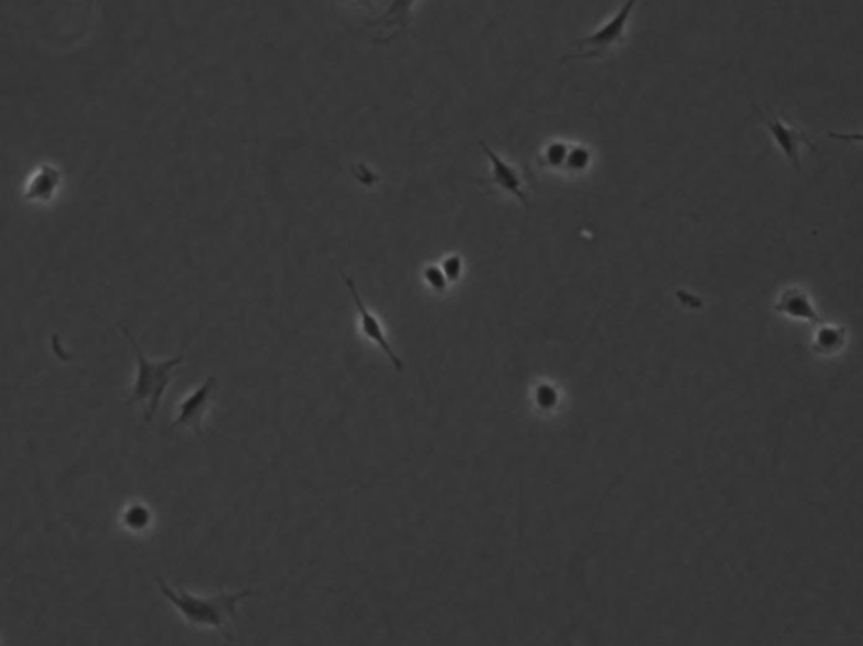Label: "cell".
Returning <instances> with one entry per match:
<instances>
[{"label":"cell","mask_w":863,"mask_h":646,"mask_svg":"<svg viewBox=\"0 0 863 646\" xmlns=\"http://www.w3.org/2000/svg\"><path fill=\"white\" fill-rule=\"evenodd\" d=\"M157 582L164 598L174 604V608L183 614L189 625L206 626L220 631H225L228 621L236 620L238 603L253 594V591H242L216 594L213 598H199L184 589H172L164 579H157Z\"/></svg>","instance_id":"1"},{"label":"cell","mask_w":863,"mask_h":646,"mask_svg":"<svg viewBox=\"0 0 863 646\" xmlns=\"http://www.w3.org/2000/svg\"><path fill=\"white\" fill-rule=\"evenodd\" d=\"M122 331L127 336V340L130 341V345H132L135 355H137V360H139V373H137V380H135L134 388H132V393H130L129 402L130 404L145 405V420L151 422L152 417H154L157 409H159V404H161L166 388L171 383L172 370L183 363L184 356L179 355L176 358L164 361L149 360L144 355V351L140 350L137 341L132 338L129 329L122 328Z\"/></svg>","instance_id":"2"},{"label":"cell","mask_w":863,"mask_h":646,"mask_svg":"<svg viewBox=\"0 0 863 646\" xmlns=\"http://www.w3.org/2000/svg\"><path fill=\"white\" fill-rule=\"evenodd\" d=\"M636 4H638V0H628L616 12V16L612 17L611 21H607L601 29H597L595 33L590 34L587 38L574 41L575 46L589 48V51H582V53L574 54V56H567V58H563V61L572 60V58H599L601 54L606 53V51L614 48L617 44H621L624 38H626L629 17H631V12H633Z\"/></svg>","instance_id":"3"},{"label":"cell","mask_w":863,"mask_h":646,"mask_svg":"<svg viewBox=\"0 0 863 646\" xmlns=\"http://www.w3.org/2000/svg\"><path fill=\"white\" fill-rule=\"evenodd\" d=\"M759 114L764 119V124H766L767 130H769V134L772 135V139L776 142V146L781 149L786 159L791 162V166L796 171H801V147L808 146L813 151H816L815 144L801 130L793 129L783 119H779L778 115L774 114L771 108L767 107V114H762V112H759Z\"/></svg>","instance_id":"4"},{"label":"cell","mask_w":863,"mask_h":646,"mask_svg":"<svg viewBox=\"0 0 863 646\" xmlns=\"http://www.w3.org/2000/svg\"><path fill=\"white\" fill-rule=\"evenodd\" d=\"M341 277H343L344 284L348 286L349 292H351L354 306H356L358 313H360L361 333L365 334L368 340L380 346L381 351L392 361L395 370L402 372L403 361L398 358L397 353L393 351L392 346L386 340L385 329L381 326L380 319L376 318L375 314L371 313L370 309L365 306V302L361 299L360 292H358V287L354 284V280L349 275L344 274V272H341Z\"/></svg>","instance_id":"5"},{"label":"cell","mask_w":863,"mask_h":646,"mask_svg":"<svg viewBox=\"0 0 863 646\" xmlns=\"http://www.w3.org/2000/svg\"><path fill=\"white\" fill-rule=\"evenodd\" d=\"M479 146H481L484 154L488 156L489 162H491V174H489V178L486 179V183L484 184L496 186V188L501 189L504 193L518 198L523 205H528V198H526L525 188H523V176H521L520 169L510 164V162L503 161L484 140L479 142Z\"/></svg>","instance_id":"6"},{"label":"cell","mask_w":863,"mask_h":646,"mask_svg":"<svg viewBox=\"0 0 863 646\" xmlns=\"http://www.w3.org/2000/svg\"><path fill=\"white\" fill-rule=\"evenodd\" d=\"M215 385L216 378L210 377L196 392L191 393L188 399L179 405V415L174 420L171 429L188 426L193 427L194 431L201 434V422H203L204 412H206L208 404H210L211 393L215 390Z\"/></svg>","instance_id":"7"},{"label":"cell","mask_w":863,"mask_h":646,"mask_svg":"<svg viewBox=\"0 0 863 646\" xmlns=\"http://www.w3.org/2000/svg\"><path fill=\"white\" fill-rule=\"evenodd\" d=\"M61 174L58 169L53 166L39 167L36 174L31 176V179L26 184V200L27 201H48L53 198V194L58 189Z\"/></svg>","instance_id":"8"},{"label":"cell","mask_w":863,"mask_h":646,"mask_svg":"<svg viewBox=\"0 0 863 646\" xmlns=\"http://www.w3.org/2000/svg\"><path fill=\"white\" fill-rule=\"evenodd\" d=\"M417 0H390V7L381 19V24L393 27H405L410 21V12Z\"/></svg>","instance_id":"9"},{"label":"cell","mask_w":863,"mask_h":646,"mask_svg":"<svg viewBox=\"0 0 863 646\" xmlns=\"http://www.w3.org/2000/svg\"><path fill=\"white\" fill-rule=\"evenodd\" d=\"M590 161H592V154H590L589 149H585L584 146H579V144L569 146V152H567V157H565L562 173H584L585 169H589Z\"/></svg>","instance_id":"10"},{"label":"cell","mask_w":863,"mask_h":646,"mask_svg":"<svg viewBox=\"0 0 863 646\" xmlns=\"http://www.w3.org/2000/svg\"><path fill=\"white\" fill-rule=\"evenodd\" d=\"M569 146L570 144L562 142V140H552L543 149V166L547 167V169H552V171H563V164H565V157H567V152H569Z\"/></svg>","instance_id":"11"},{"label":"cell","mask_w":863,"mask_h":646,"mask_svg":"<svg viewBox=\"0 0 863 646\" xmlns=\"http://www.w3.org/2000/svg\"><path fill=\"white\" fill-rule=\"evenodd\" d=\"M124 525L129 530H134V532L145 530V528L151 525V512H149V508L140 505V503L130 505L124 513Z\"/></svg>","instance_id":"12"},{"label":"cell","mask_w":863,"mask_h":646,"mask_svg":"<svg viewBox=\"0 0 863 646\" xmlns=\"http://www.w3.org/2000/svg\"><path fill=\"white\" fill-rule=\"evenodd\" d=\"M783 307L784 311L796 314V316H805V318L811 319L816 318L813 309H811L810 304L806 301V297L794 294V292H789L788 296L784 297Z\"/></svg>","instance_id":"13"},{"label":"cell","mask_w":863,"mask_h":646,"mask_svg":"<svg viewBox=\"0 0 863 646\" xmlns=\"http://www.w3.org/2000/svg\"><path fill=\"white\" fill-rule=\"evenodd\" d=\"M424 279L437 292L445 291V287L449 284L439 265H427L424 269Z\"/></svg>","instance_id":"14"},{"label":"cell","mask_w":863,"mask_h":646,"mask_svg":"<svg viewBox=\"0 0 863 646\" xmlns=\"http://www.w3.org/2000/svg\"><path fill=\"white\" fill-rule=\"evenodd\" d=\"M440 269L444 272L447 282H456V280L461 279L464 262H462L459 255H451V257H447V259L442 262V267H440Z\"/></svg>","instance_id":"15"}]
</instances>
